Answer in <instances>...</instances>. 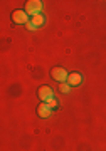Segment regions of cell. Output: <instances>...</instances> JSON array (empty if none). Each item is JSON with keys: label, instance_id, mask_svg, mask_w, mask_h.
<instances>
[{"label": "cell", "instance_id": "30bf717a", "mask_svg": "<svg viewBox=\"0 0 106 151\" xmlns=\"http://www.w3.org/2000/svg\"><path fill=\"white\" fill-rule=\"evenodd\" d=\"M25 27H27V30H30V32H36V30H37V27H36V25H32L30 22H29V24H27Z\"/></svg>", "mask_w": 106, "mask_h": 151}, {"label": "cell", "instance_id": "7a4b0ae2", "mask_svg": "<svg viewBox=\"0 0 106 151\" xmlns=\"http://www.w3.org/2000/svg\"><path fill=\"white\" fill-rule=\"evenodd\" d=\"M41 10H42V2H41V0H29L25 4V12L30 17L41 14Z\"/></svg>", "mask_w": 106, "mask_h": 151}, {"label": "cell", "instance_id": "ba28073f", "mask_svg": "<svg viewBox=\"0 0 106 151\" xmlns=\"http://www.w3.org/2000/svg\"><path fill=\"white\" fill-rule=\"evenodd\" d=\"M59 91H61V92H64V94H66V92H69V91H71V86H69L68 82H66V84H64V82H62V84H59Z\"/></svg>", "mask_w": 106, "mask_h": 151}, {"label": "cell", "instance_id": "9c48e42d", "mask_svg": "<svg viewBox=\"0 0 106 151\" xmlns=\"http://www.w3.org/2000/svg\"><path fill=\"white\" fill-rule=\"evenodd\" d=\"M47 104H49V106H51L52 109H56V108L59 106V101L56 99V97H52V99H49V101H47Z\"/></svg>", "mask_w": 106, "mask_h": 151}, {"label": "cell", "instance_id": "6da1fadb", "mask_svg": "<svg viewBox=\"0 0 106 151\" xmlns=\"http://www.w3.org/2000/svg\"><path fill=\"white\" fill-rule=\"evenodd\" d=\"M51 77H52L54 81H57V82H68V70L64 69V67H54V69H51Z\"/></svg>", "mask_w": 106, "mask_h": 151}, {"label": "cell", "instance_id": "277c9868", "mask_svg": "<svg viewBox=\"0 0 106 151\" xmlns=\"http://www.w3.org/2000/svg\"><path fill=\"white\" fill-rule=\"evenodd\" d=\"M37 96H39V99H41L42 103H47L49 99H52V97H54L52 87H49V86H41V87L37 89Z\"/></svg>", "mask_w": 106, "mask_h": 151}, {"label": "cell", "instance_id": "8992f818", "mask_svg": "<svg viewBox=\"0 0 106 151\" xmlns=\"http://www.w3.org/2000/svg\"><path fill=\"white\" fill-rule=\"evenodd\" d=\"M68 84L71 87H78L83 84V76L79 74V72H71L68 77Z\"/></svg>", "mask_w": 106, "mask_h": 151}, {"label": "cell", "instance_id": "5b68a950", "mask_svg": "<svg viewBox=\"0 0 106 151\" xmlns=\"http://www.w3.org/2000/svg\"><path fill=\"white\" fill-rule=\"evenodd\" d=\"M52 113H54V109L51 108L47 103H41V104L37 106V116H39V118H44V119H46V118H49Z\"/></svg>", "mask_w": 106, "mask_h": 151}, {"label": "cell", "instance_id": "52a82bcc", "mask_svg": "<svg viewBox=\"0 0 106 151\" xmlns=\"http://www.w3.org/2000/svg\"><path fill=\"white\" fill-rule=\"evenodd\" d=\"M30 24L32 25H36V27H42L44 24H46V17L42 15V14H37V15H32L30 17Z\"/></svg>", "mask_w": 106, "mask_h": 151}, {"label": "cell", "instance_id": "3957f363", "mask_svg": "<svg viewBox=\"0 0 106 151\" xmlns=\"http://www.w3.org/2000/svg\"><path fill=\"white\" fill-rule=\"evenodd\" d=\"M12 20L15 22V24H19V25H27L30 22V17H29V14L25 10H14Z\"/></svg>", "mask_w": 106, "mask_h": 151}]
</instances>
